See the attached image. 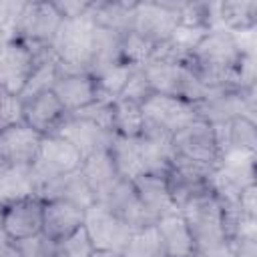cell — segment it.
I'll list each match as a JSON object with an SVG mask.
<instances>
[{
    "label": "cell",
    "mask_w": 257,
    "mask_h": 257,
    "mask_svg": "<svg viewBox=\"0 0 257 257\" xmlns=\"http://www.w3.org/2000/svg\"><path fill=\"white\" fill-rule=\"evenodd\" d=\"M141 110H143L145 124L161 128L169 135H175L179 128H183L185 124L197 118L195 102L167 96V94H157V92L151 94L141 104Z\"/></svg>",
    "instance_id": "7c38bea8"
},
{
    "label": "cell",
    "mask_w": 257,
    "mask_h": 257,
    "mask_svg": "<svg viewBox=\"0 0 257 257\" xmlns=\"http://www.w3.org/2000/svg\"><path fill=\"white\" fill-rule=\"evenodd\" d=\"M120 255L122 257H167V251H165V245H163L157 225L133 229Z\"/></svg>",
    "instance_id": "f1b7e54d"
},
{
    "label": "cell",
    "mask_w": 257,
    "mask_h": 257,
    "mask_svg": "<svg viewBox=\"0 0 257 257\" xmlns=\"http://www.w3.org/2000/svg\"><path fill=\"white\" fill-rule=\"evenodd\" d=\"M187 257H203V255H201V253H197V251H195V253H191V255H187Z\"/></svg>",
    "instance_id": "60d3db41"
},
{
    "label": "cell",
    "mask_w": 257,
    "mask_h": 257,
    "mask_svg": "<svg viewBox=\"0 0 257 257\" xmlns=\"http://www.w3.org/2000/svg\"><path fill=\"white\" fill-rule=\"evenodd\" d=\"M217 26L239 36L253 32V28L257 26V2L255 0L217 2Z\"/></svg>",
    "instance_id": "cb8c5ba5"
},
{
    "label": "cell",
    "mask_w": 257,
    "mask_h": 257,
    "mask_svg": "<svg viewBox=\"0 0 257 257\" xmlns=\"http://www.w3.org/2000/svg\"><path fill=\"white\" fill-rule=\"evenodd\" d=\"M179 211L189 227L197 253L203 257H229L223 201L213 189L193 197Z\"/></svg>",
    "instance_id": "7a4b0ae2"
},
{
    "label": "cell",
    "mask_w": 257,
    "mask_h": 257,
    "mask_svg": "<svg viewBox=\"0 0 257 257\" xmlns=\"http://www.w3.org/2000/svg\"><path fill=\"white\" fill-rule=\"evenodd\" d=\"M84 213L80 205L68 203V201H44L42 211V235L52 241L66 239L68 235L76 233L84 225Z\"/></svg>",
    "instance_id": "d6986e66"
},
{
    "label": "cell",
    "mask_w": 257,
    "mask_h": 257,
    "mask_svg": "<svg viewBox=\"0 0 257 257\" xmlns=\"http://www.w3.org/2000/svg\"><path fill=\"white\" fill-rule=\"evenodd\" d=\"M171 147L177 159H185L211 169H217L223 159L215 126L201 118H195L179 128L171 137Z\"/></svg>",
    "instance_id": "5b68a950"
},
{
    "label": "cell",
    "mask_w": 257,
    "mask_h": 257,
    "mask_svg": "<svg viewBox=\"0 0 257 257\" xmlns=\"http://www.w3.org/2000/svg\"><path fill=\"white\" fill-rule=\"evenodd\" d=\"M42 137L24 122H16L0 133V165L32 167Z\"/></svg>",
    "instance_id": "e0dca14e"
},
{
    "label": "cell",
    "mask_w": 257,
    "mask_h": 257,
    "mask_svg": "<svg viewBox=\"0 0 257 257\" xmlns=\"http://www.w3.org/2000/svg\"><path fill=\"white\" fill-rule=\"evenodd\" d=\"M96 205L104 207L106 211H110L112 215H116L118 219H122L124 223H128L133 229H139V227H147V225H155L151 223V219L147 217L141 201H139V195L135 191V185L133 181H126V179H120L116 181L104 195H100L96 201Z\"/></svg>",
    "instance_id": "2e32d148"
},
{
    "label": "cell",
    "mask_w": 257,
    "mask_h": 257,
    "mask_svg": "<svg viewBox=\"0 0 257 257\" xmlns=\"http://www.w3.org/2000/svg\"><path fill=\"white\" fill-rule=\"evenodd\" d=\"M197 118L221 126L237 116L255 120V84L245 88H207L205 96L195 102Z\"/></svg>",
    "instance_id": "3957f363"
},
{
    "label": "cell",
    "mask_w": 257,
    "mask_h": 257,
    "mask_svg": "<svg viewBox=\"0 0 257 257\" xmlns=\"http://www.w3.org/2000/svg\"><path fill=\"white\" fill-rule=\"evenodd\" d=\"M36 195L42 201L58 199V201H68V203L80 205L82 209H88L90 205H94V195H92L90 187L86 185L80 169L74 171V173H68V175L46 181L44 185L38 187Z\"/></svg>",
    "instance_id": "44dd1931"
},
{
    "label": "cell",
    "mask_w": 257,
    "mask_h": 257,
    "mask_svg": "<svg viewBox=\"0 0 257 257\" xmlns=\"http://www.w3.org/2000/svg\"><path fill=\"white\" fill-rule=\"evenodd\" d=\"M215 133H217L223 157L233 155V153L255 155V149H257L255 120H251L247 116H237L221 126H215Z\"/></svg>",
    "instance_id": "7402d4cb"
},
{
    "label": "cell",
    "mask_w": 257,
    "mask_h": 257,
    "mask_svg": "<svg viewBox=\"0 0 257 257\" xmlns=\"http://www.w3.org/2000/svg\"><path fill=\"white\" fill-rule=\"evenodd\" d=\"M94 36L96 24L88 16L62 20L50 48L56 54L60 66L86 72L94 46Z\"/></svg>",
    "instance_id": "277c9868"
},
{
    "label": "cell",
    "mask_w": 257,
    "mask_h": 257,
    "mask_svg": "<svg viewBox=\"0 0 257 257\" xmlns=\"http://www.w3.org/2000/svg\"><path fill=\"white\" fill-rule=\"evenodd\" d=\"M82 161H84L82 155L64 137H60V135L42 137L36 161L32 163L36 191H38L40 185H44L50 179H56V177L78 171L82 167Z\"/></svg>",
    "instance_id": "ba28073f"
},
{
    "label": "cell",
    "mask_w": 257,
    "mask_h": 257,
    "mask_svg": "<svg viewBox=\"0 0 257 257\" xmlns=\"http://www.w3.org/2000/svg\"><path fill=\"white\" fill-rule=\"evenodd\" d=\"M159 235L163 239L167 257H187L191 253H195V243L193 237L189 233V227L181 215V211H173L165 217H161L157 223Z\"/></svg>",
    "instance_id": "603a6c76"
},
{
    "label": "cell",
    "mask_w": 257,
    "mask_h": 257,
    "mask_svg": "<svg viewBox=\"0 0 257 257\" xmlns=\"http://www.w3.org/2000/svg\"><path fill=\"white\" fill-rule=\"evenodd\" d=\"M229 257H257V239H255V233L237 235L229 243Z\"/></svg>",
    "instance_id": "e575fe53"
},
{
    "label": "cell",
    "mask_w": 257,
    "mask_h": 257,
    "mask_svg": "<svg viewBox=\"0 0 257 257\" xmlns=\"http://www.w3.org/2000/svg\"><path fill=\"white\" fill-rule=\"evenodd\" d=\"M44 201L38 195L20 197L0 205V233L8 241H26L42 235Z\"/></svg>",
    "instance_id": "9c48e42d"
},
{
    "label": "cell",
    "mask_w": 257,
    "mask_h": 257,
    "mask_svg": "<svg viewBox=\"0 0 257 257\" xmlns=\"http://www.w3.org/2000/svg\"><path fill=\"white\" fill-rule=\"evenodd\" d=\"M84 231L96 251H114L120 253L126 245L133 227L106 211L100 205H90L84 213Z\"/></svg>",
    "instance_id": "30bf717a"
},
{
    "label": "cell",
    "mask_w": 257,
    "mask_h": 257,
    "mask_svg": "<svg viewBox=\"0 0 257 257\" xmlns=\"http://www.w3.org/2000/svg\"><path fill=\"white\" fill-rule=\"evenodd\" d=\"M28 195H36L32 167L0 165V205Z\"/></svg>",
    "instance_id": "83f0119b"
},
{
    "label": "cell",
    "mask_w": 257,
    "mask_h": 257,
    "mask_svg": "<svg viewBox=\"0 0 257 257\" xmlns=\"http://www.w3.org/2000/svg\"><path fill=\"white\" fill-rule=\"evenodd\" d=\"M112 100L114 98H102V96H98L94 102H90L84 108L72 112V116L90 120V122H94V124H98V126H102V128H106V131L112 133Z\"/></svg>",
    "instance_id": "1f68e13d"
},
{
    "label": "cell",
    "mask_w": 257,
    "mask_h": 257,
    "mask_svg": "<svg viewBox=\"0 0 257 257\" xmlns=\"http://www.w3.org/2000/svg\"><path fill=\"white\" fill-rule=\"evenodd\" d=\"M56 135H60L68 143H72L74 149L82 155V159L96 155V153H102V151H108L112 137H114L110 131H106V128H102L90 120L72 116V114L66 116V120L62 122V126L58 128Z\"/></svg>",
    "instance_id": "ac0fdd59"
},
{
    "label": "cell",
    "mask_w": 257,
    "mask_h": 257,
    "mask_svg": "<svg viewBox=\"0 0 257 257\" xmlns=\"http://www.w3.org/2000/svg\"><path fill=\"white\" fill-rule=\"evenodd\" d=\"M80 173L86 181V185L90 187L92 195H94V201L104 195L116 181H120L110 157H108V151H102V153H96V155H90L82 161V167H80Z\"/></svg>",
    "instance_id": "4316f807"
},
{
    "label": "cell",
    "mask_w": 257,
    "mask_h": 257,
    "mask_svg": "<svg viewBox=\"0 0 257 257\" xmlns=\"http://www.w3.org/2000/svg\"><path fill=\"white\" fill-rule=\"evenodd\" d=\"M20 104H22V122L40 137L56 135L68 116V112L64 110V106L60 104V100L54 96L52 90L38 92L26 100H20Z\"/></svg>",
    "instance_id": "9a60e30c"
},
{
    "label": "cell",
    "mask_w": 257,
    "mask_h": 257,
    "mask_svg": "<svg viewBox=\"0 0 257 257\" xmlns=\"http://www.w3.org/2000/svg\"><path fill=\"white\" fill-rule=\"evenodd\" d=\"M213 171L215 169H211V167H203V165L175 157L165 175L167 189H169V195H171L175 207L181 209L193 197L209 191Z\"/></svg>",
    "instance_id": "8fae6325"
},
{
    "label": "cell",
    "mask_w": 257,
    "mask_h": 257,
    "mask_svg": "<svg viewBox=\"0 0 257 257\" xmlns=\"http://www.w3.org/2000/svg\"><path fill=\"white\" fill-rule=\"evenodd\" d=\"M135 68L137 66L120 60V62L112 64L110 68L102 70L98 76H94L96 86H98V96H102V98H116V96H120V92H122L124 84L128 82V78H131Z\"/></svg>",
    "instance_id": "4dcf8cb0"
},
{
    "label": "cell",
    "mask_w": 257,
    "mask_h": 257,
    "mask_svg": "<svg viewBox=\"0 0 257 257\" xmlns=\"http://www.w3.org/2000/svg\"><path fill=\"white\" fill-rule=\"evenodd\" d=\"M90 257H122L120 253H114V251H92L90 253Z\"/></svg>",
    "instance_id": "ab89813d"
},
{
    "label": "cell",
    "mask_w": 257,
    "mask_h": 257,
    "mask_svg": "<svg viewBox=\"0 0 257 257\" xmlns=\"http://www.w3.org/2000/svg\"><path fill=\"white\" fill-rule=\"evenodd\" d=\"M151 94H155V92H153V88H151V84H149V80L145 76V70L141 66H137L133 70L128 82L124 84V88L120 92V98H128V100H133L137 104H143Z\"/></svg>",
    "instance_id": "d6a6232c"
},
{
    "label": "cell",
    "mask_w": 257,
    "mask_h": 257,
    "mask_svg": "<svg viewBox=\"0 0 257 257\" xmlns=\"http://www.w3.org/2000/svg\"><path fill=\"white\" fill-rule=\"evenodd\" d=\"M10 40H12L10 30H6V28H2V26H0V50H2V48H4V46L10 42Z\"/></svg>",
    "instance_id": "f35d334b"
},
{
    "label": "cell",
    "mask_w": 257,
    "mask_h": 257,
    "mask_svg": "<svg viewBox=\"0 0 257 257\" xmlns=\"http://www.w3.org/2000/svg\"><path fill=\"white\" fill-rule=\"evenodd\" d=\"M42 46H28L16 38H12L0 50V88L8 94L18 96L24 82L28 80L34 62L36 50Z\"/></svg>",
    "instance_id": "4fadbf2b"
},
{
    "label": "cell",
    "mask_w": 257,
    "mask_h": 257,
    "mask_svg": "<svg viewBox=\"0 0 257 257\" xmlns=\"http://www.w3.org/2000/svg\"><path fill=\"white\" fill-rule=\"evenodd\" d=\"M255 195H257V187H255V183H253V185H247V187L239 193V197H237V201H235L239 213H241L245 219H249V221H255V219H257Z\"/></svg>",
    "instance_id": "d590c367"
},
{
    "label": "cell",
    "mask_w": 257,
    "mask_h": 257,
    "mask_svg": "<svg viewBox=\"0 0 257 257\" xmlns=\"http://www.w3.org/2000/svg\"><path fill=\"white\" fill-rule=\"evenodd\" d=\"M60 247L64 251V257H90L94 251L84 227H80L76 233L68 235L66 239H60Z\"/></svg>",
    "instance_id": "836d02e7"
},
{
    "label": "cell",
    "mask_w": 257,
    "mask_h": 257,
    "mask_svg": "<svg viewBox=\"0 0 257 257\" xmlns=\"http://www.w3.org/2000/svg\"><path fill=\"white\" fill-rule=\"evenodd\" d=\"M133 185H135L139 201H141L147 217L151 219V223H157L161 217L177 211V207L169 195L165 175L145 173V175H139L137 179H133Z\"/></svg>",
    "instance_id": "ffe728a7"
},
{
    "label": "cell",
    "mask_w": 257,
    "mask_h": 257,
    "mask_svg": "<svg viewBox=\"0 0 257 257\" xmlns=\"http://www.w3.org/2000/svg\"><path fill=\"white\" fill-rule=\"evenodd\" d=\"M52 92L60 100V104L64 106V110L68 114L84 108L86 104H90L98 98L96 80L88 72L64 68V66H60V62H58L56 80L52 84Z\"/></svg>",
    "instance_id": "5bb4252c"
},
{
    "label": "cell",
    "mask_w": 257,
    "mask_h": 257,
    "mask_svg": "<svg viewBox=\"0 0 257 257\" xmlns=\"http://www.w3.org/2000/svg\"><path fill=\"white\" fill-rule=\"evenodd\" d=\"M137 2H110V0H98L90 2V8L86 16L100 28L112 30L116 34H124L131 30L133 24V12Z\"/></svg>",
    "instance_id": "d4e9b609"
},
{
    "label": "cell",
    "mask_w": 257,
    "mask_h": 257,
    "mask_svg": "<svg viewBox=\"0 0 257 257\" xmlns=\"http://www.w3.org/2000/svg\"><path fill=\"white\" fill-rule=\"evenodd\" d=\"M60 24L62 16L52 2H22L12 24V38L28 46H50Z\"/></svg>",
    "instance_id": "8992f818"
},
{
    "label": "cell",
    "mask_w": 257,
    "mask_h": 257,
    "mask_svg": "<svg viewBox=\"0 0 257 257\" xmlns=\"http://www.w3.org/2000/svg\"><path fill=\"white\" fill-rule=\"evenodd\" d=\"M131 32L153 46L171 42L179 32V2H137Z\"/></svg>",
    "instance_id": "52a82bcc"
},
{
    "label": "cell",
    "mask_w": 257,
    "mask_h": 257,
    "mask_svg": "<svg viewBox=\"0 0 257 257\" xmlns=\"http://www.w3.org/2000/svg\"><path fill=\"white\" fill-rule=\"evenodd\" d=\"M0 257H24L18 243L8 241L6 237H0Z\"/></svg>",
    "instance_id": "74e56055"
},
{
    "label": "cell",
    "mask_w": 257,
    "mask_h": 257,
    "mask_svg": "<svg viewBox=\"0 0 257 257\" xmlns=\"http://www.w3.org/2000/svg\"><path fill=\"white\" fill-rule=\"evenodd\" d=\"M189 64L207 88H245L255 84L253 48L225 28L203 32L189 48Z\"/></svg>",
    "instance_id": "6da1fadb"
},
{
    "label": "cell",
    "mask_w": 257,
    "mask_h": 257,
    "mask_svg": "<svg viewBox=\"0 0 257 257\" xmlns=\"http://www.w3.org/2000/svg\"><path fill=\"white\" fill-rule=\"evenodd\" d=\"M143 124H145V118H143L141 104L120 96L112 100V133L116 137L135 139L143 133Z\"/></svg>",
    "instance_id": "f546056e"
},
{
    "label": "cell",
    "mask_w": 257,
    "mask_h": 257,
    "mask_svg": "<svg viewBox=\"0 0 257 257\" xmlns=\"http://www.w3.org/2000/svg\"><path fill=\"white\" fill-rule=\"evenodd\" d=\"M56 12L62 16V20H70V18H80L86 16L90 2H52Z\"/></svg>",
    "instance_id": "8d00e7d4"
},
{
    "label": "cell",
    "mask_w": 257,
    "mask_h": 257,
    "mask_svg": "<svg viewBox=\"0 0 257 257\" xmlns=\"http://www.w3.org/2000/svg\"><path fill=\"white\" fill-rule=\"evenodd\" d=\"M108 157L118 173L120 179L133 181L139 175H145V163L139 147V139L128 137H112V143L108 147Z\"/></svg>",
    "instance_id": "484cf974"
}]
</instances>
